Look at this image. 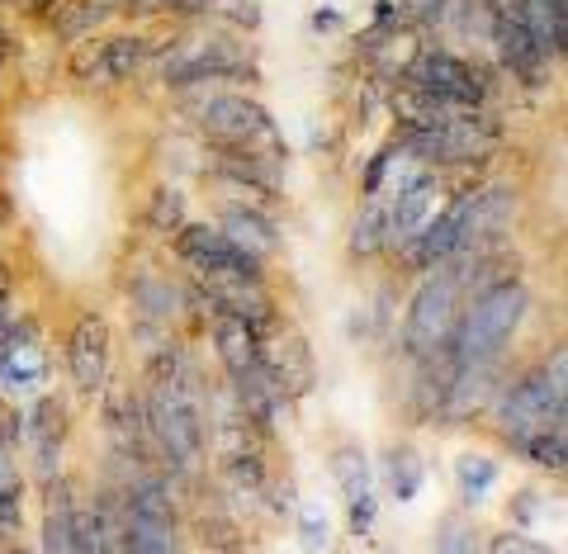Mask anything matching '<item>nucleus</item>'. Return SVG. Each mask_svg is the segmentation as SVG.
<instances>
[{
  "label": "nucleus",
  "instance_id": "1",
  "mask_svg": "<svg viewBox=\"0 0 568 554\" xmlns=\"http://www.w3.org/2000/svg\"><path fill=\"white\" fill-rule=\"evenodd\" d=\"M526 313H530V290L521 280H503L493 290L465 299L459 323L446 342V355L455 365H497L517 328L526 323Z\"/></svg>",
  "mask_w": 568,
  "mask_h": 554
},
{
  "label": "nucleus",
  "instance_id": "2",
  "mask_svg": "<svg viewBox=\"0 0 568 554\" xmlns=\"http://www.w3.org/2000/svg\"><path fill=\"white\" fill-rule=\"evenodd\" d=\"M181 95L194 100V123H200L204 142H213V148L261 152V157H271V162L284 157L275 119L265 114L261 100L242 95V91H213V85H190Z\"/></svg>",
  "mask_w": 568,
  "mask_h": 554
},
{
  "label": "nucleus",
  "instance_id": "3",
  "mask_svg": "<svg viewBox=\"0 0 568 554\" xmlns=\"http://www.w3.org/2000/svg\"><path fill=\"white\" fill-rule=\"evenodd\" d=\"M459 309H465V271H459V256H446L432 265V275L422 280V290L407 303L403 351L413 355V361L446 351L450 332L459 323Z\"/></svg>",
  "mask_w": 568,
  "mask_h": 554
},
{
  "label": "nucleus",
  "instance_id": "4",
  "mask_svg": "<svg viewBox=\"0 0 568 554\" xmlns=\"http://www.w3.org/2000/svg\"><path fill=\"white\" fill-rule=\"evenodd\" d=\"M171 246H175V256H181L200 280H223V275H233V280H265V261H256L252 252H242V246L227 242L219 223H213V228L209 223H185L171 238Z\"/></svg>",
  "mask_w": 568,
  "mask_h": 554
},
{
  "label": "nucleus",
  "instance_id": "5",
  "mask_svg": "<svg viewBox=\"0 0 568 554\" xmlns=\"http://www.w3.org/2000/svg\"><path fill=\"white\" fill-rule=\"evenodd\" d=\"M407 85H417V91L426 95H446L455 104H474V110H484V100H488V77L478 71L474 62L465 58H455V52L446 48H422L413 62H407Z\"/></svg>",
  "mask_w": 568,
  "mask_h": 554
},
{
  "label": "nucleus",
  "instance_id": "6",
  "mask_svg": "<svg viewBox=\"0 0 568 554\" xmlns=\"http://www.w3.org/2000/svg\"><path fill=\"white\" fill-rule=\"evenodd\" d=\"M110 323L104 313L85 309L77 323H71V336H67V374H71V389L81 399H100V389L110 384Z\"/></svg>",
  "mask_w": 568,
  "mask_h": 554
},
{
  "label": "nucleus",
  "instance_id": "7",
  "mask_svg": "<svg viewBox=\"0 0 568 554\" xmlns=\"http://www.w3.org/2000/svg\"><path fill=\"white\" fill-rule=\"evenodd\" d=\"M261 365L275 380V389L284 393V403L290 407L298 399H308L313 384H317V361H313V346H308L304 332H280L275 342H265L261 346Z\"/></svg>",
  "mask_w": 568,
  "mask_h": 554
},
{
  "label": "nucleus",
  "instance_id": "8",
  "mask_svg": "<svg viewBox=\"0 0 568 554\" xmlns=\"http://www.w3.org/2000/svg\"><path fill=\"white\" fill-rule=\"evenodd\" d=\"M493 39H497V52H503V67L517 77L521 85H545L549 81V58L545 48L530 39V29L521 24L517 6H497L493 10Z\"/></svg>",
  "mask_w": 568,
  "mask_h": 554
},
{
  "label": "nucleus",
  "instance_id": "9",
  "mask_svg": "<svg viewBox=\"0 0 568 554\" xmlns=\"http://www.w3.org/2000/svg\"><path fill=\"white\" fill-rule=\"evenodd\" d=\"M67 403L58 393H43L39 403L24 413V441L33 451V464H39V479H52L58 474V460H62V445H67Z\"/></svg>",
  "mask_w": 568,
  "mask_h": 554
},
{
  "label": "nucleus",
  "instance_id": "10",
  "mask_svg": "<svg viewBox=\"0 0 568 554\" xmlns=\"http://www.w3.org/2000/svg\"><path fill=\"white\" fill-rule=\"evenodd\" d=\"M436 190H440V175L436 171H413L407 181L398 185L394 204H388V246H403L407 238H417V232L432 223V204H436Z\"/></svg>",
  "mask_w": 568,
  "mask_h": 554
},
{
  "label": "nucleus",
  "instance_id": "11",
  "mask_svg": "<svg viewBox=\"0 0 568 554\" xmlns=\"http://www.w3.org/2000/svg\"><path fill=\"white\" fill-rule=\"evenodd\" d=\"M219 228H223L227 242L242 246V252H252L256 261H271V256L280 252V228H275V219H271V213H265L256 200L223 204Z\"/></svg>",
  "mask_w": 568,
  "mask_h": 554
},
{
  "label": "nucleus",
  "instance_id": "12",
  "mask_svg": "<svg viewBox=\"0 0 568 554\" xmlns=\"http://www.w3.org/2000/svg\"><path fill=\"white\" fill-rule=\"evenodd\" d=\"M48 380V355L33 342V328H10L6 346H0V384L24 393V389H43Z\"/></svg>",
  "mask_w": 568,
  "mask_h": 554
},
{
  "label": "nucleus",
  "instance_id": "13",
  "mask_svg": "<svg viewBox=\"0 0 568 554\" xmlns=\"http://www.w3.org/2000/svg\"><path fill=\"white\" fill-rule=\"evenodd\" d=\"M261 346H265V332H256L246 318L237 313H213V351L227 374H242L261 365Z\"/></svg>",
  "mask_w": 568,
  "mask_h": 554
},
{
  "label": "nucleus",
  "instance_id": "14",
  "mask_svg": "<svg viewBox=\"0 0 568 554\" xmlns=\"http://www.w3.org/2000/svg\"><path fill=\"white\" fill-rule=\"evenodd\" d=\"M511 6L530 29V39L545 48V58L559 62L568 48V0H511Z\"/></svg>",
  "mask_w": 568,
  "mask_h": 554
},
{
  "label": "nucleus",
  "instance_id": "15",
  "mask_svg": "<svg viewBox=\"0 0 568 554\" xmlns=\"http://www.w3.org/2000/svg\"><path fill=\"white\" fill-rule=\"evenodd\" d=\"M156 43L148 33H114L100 43V81H133L142 67L152 62Z\"/></svg>",
  "mask_w": 568,
  "mask_h": 554
},
{
  "label": "nucleus",
  "instance_id": "16",
  "mask_svg": "<svg viewBox=\"0 0 568 554\" xmlns=\"http://www.w3.org/2000/svg\"><path fill=\"white\" fill-rule=\"evenodd\" d=\"M110 14H114L110 0H58V10L48 14V29L62 43H85Z\"/></svg>",
  "mask_w": 568,
  "mask_h": 554
},
{
  "label": "nucleus",
  "instance_id": "17",
  "mask_svg": "<svg viewBox=\"0 0 568 554\" xmlns=\"http://www.w3.org/2000/svg\"><path fill=\"white\" fill-rule=\"evenodd\" d=\"M332 474H336V488H342L346 507L361 503V497H375V474H369V460L355 441H342L332 451Z\"/></svg>",
  "mask_w": 568,
  "mask_h": 554
},
{
  "label": "nucleus",
  "instance_id": "18",
  "mask_svg": "<svg viewBox=\"0 0 568 554\" xmlns=\"http://www.w3.org/2000/svg\"><path fill=\"white\" fill-rule=\"evenodd\" d=\"M422 479H426V464L422 455L413 451V445H388V455H384V488L394 503H413V497L422 493Z\"/></svg>",
  "mask_w": 568,
  "mask_h": 554
},
{
  "label": "nucleus",
  "instance_id": "19",
  "mask_svg": "<svg viewBox=\"0 0 568 554\" xmlns=\"http://www.w3.org/2000/svg\"><path fill=\"white\" fill-rule=\"evenodd\" d=\"M142 223H148L156 238H175L185 223H190V204H185V190L175 185H152L148 194V209H142Z\"/></svg>",
  "mask_w": 568,
  "mask_h": 554
},
{
  "label": "nucleus",
  "instance_id": "20",
  "mask_svg": "<svg viewBox=\"0 0 568 554\" xmlns=\"http://www.w3.org/2000/svg\"><path fill=\"white\" fill-rule=\"evenodd\" d=\"M346 252H351L355 261H369V256L388 252V213H384V204H379V200H369V209L351 223V242H346Z\"/></svg>",
  "mask_w": 568,
  "mask_h": 554
},
{
  "label": "nucleus",
  "instance_id": "21",
  "mask_svg": "<svg viewBox=\"0 0 568 554\" xmlns=\"http://www.w3.org/2000/svg\"><path fill=\"white\" fill-rule=\"evenodd\" d=\"M194 535L209 545V554H242V541H246L242 522H237V516H227L223 507L194 516Z\"/></svg>",
  "mask_w": 568,
  "mask_h": 554
},
{
  "label": "nucleus",
  "instance_id": "22",
  "mask_svg": "<svg viewBox=\"0 0 568 554\" xmlns=\"http://www.w3.org/2000/svg\"><path fill=\"white\" fill-rule=\"evenodd\" d=\"M432 554H478V526L469 512H446L440 516V531L432 541Z\"/></svg>",
  "mask_w": 568,
  "mask_h": 554
},
{
  "label": "nucleus",
  "instance_id": "23",
  "mask_svg": "<svg viewBox=\"0 0 568 554\" xmlns=\"http://www.w3.org/2000/svg\"><path fill=\"white\" fill-rule=\"evenodd\" d=\"M517 455H526L530 464H540V470L549 474H564V455H568V445H564V426H549V432H536V436H526L517 445Z\"/></svg>",
  "mask_w": 568,
  "mask_h": 554
},
{
  "label": "nucleus",
  "instance_id": "24",
  "mask_svg": "<svg viewBox=\"0 0 568 554\" xmlns=\"http://www.w3.org/2000/svg\"><path fill=\"white\" fill-rule=\"evenodd\" d=\"M455 479H459V493H465V503H478L493 484H497V460H488V455H459V464H455Z\"/></svg>",
  "mask_w": 568,
  "mask_h": 554
},
{
  "label": "nucleus",
  "instance_id": "25",
  "mask_svg": "<svg viewBox=\"0 0 568 554\" xmlns=\"http://www.w3.org/2000/svg\"><path fill=\"white\" fill-rule=\"evenodd\" d=\"M24 531V479L0 484V541H14Z\"/></svg>",
  "mask_w": 568,
  "mask_h": 554
},
{
  "label": "nucleus",
  "instance_id": "26",
  "mask_svg": "<svg viewBox=\"0 0 568 554\" xmlns=\"http://www.w3.org/2000/svg\"><path fill=\"white\" fill-rule=\"evenodd\" d=\"M488 554H555V550H545L540 541H530L526 531H493Z\"/></svg>",
  "mask_w": 568,
  "mask_h": 554
},
{
  "label": "nucleus",
  "instance_id": "27",
  "mask_svg": "<svg viewBox=\"0 0 568 554\" xmlns=\"http://www.w3.org/2000/svg\"><path fill=\"white\" fill-rule=\"evenodd\" d=\"M450 0H398V20L407 24H436Z\"/></svg>",
  "mask_w": 568,
  "mask_h": 554
},
{
  "label": "nucleus",
  "instance_id": "28",
  "mask_svg": "<svg viewBox=\"0 0 568 554\" xmlns=\"http://www.w3.org/2000/svg\"><path fill=\"white\" fill-rule=\"evenodd\" d=\"M67 71H71L77 81H100V43H77Z\"/></svg>",
  "mask_w": 568,
  "mask_h": 554
},
{
  "label": "nucleus",
  "instance_id": "29",
  "mask_svg": "<svg viewBox=\"0 0 568 554\" xmlns=\"http://www.w3.org/2000/svg\"><path fill=\"white\" fill-rule=\"evenodd\" d=\"M327 545H332V526H327V516L308 507V512H304V550H308V554H323Z\"/></svg>",
  "mask_w": 568,
  "mask_h": 554
},
{
  "label": "nucleus",
  "instance_id": "30",
  "mask_svg": "<svg viewBox=\"0 0 568 554\" xmlns=\"http://www.w3.org/2000/svg\"><path fill=\"white\" fill-rule=\"evenodd\" d=\"M346 516H351V535H369L375 522H379V497H361V503H351Z\"/></svg>",
  "mask_w": 568,
  "mask_h": 554
},
{
  "label": "nucleus",
  "instance_id": "31",
  "mask_svg": "<svg viewBox=\"0 0 568 554\" xmlns=\"http://www.w3.org/2000/svg\"><path fill=\"white\" fill-rule=\"evenodd\" d=\"M219 6H223V0H156V10H162V14H181V20H194V14H209Z\"/></svg>",
  "mask_w": 568,
  "mask_h": 554
},
{
  "label": "nucleus",
  "instance_id": "32",
  "mask_svg": "<svg viewBox=\"0 0 568 554\" xmlns=\"http://www.w3.org/2000/svg\"><path fill=\"white\" fill-rule=\"evenodd\" d=\"M10 6H20L29 20H48V14L58 10V0H10Z\"/></svg>",
  "mask_w": 568,
  "mask_h": 554
},
{
  "label": "nucleus",
  "instance_id": "33",
  "mask_svg": "<svg viewBox=\"0 0 568 554\" xmlns=\"http://www.w3.org/2000/svg\"><path fill=\"white\" fill-rule=\"evenodd\" d=\"M10 479H20V464H14V451L6 441H0V484H10Z\"/></svg>",
  "mask_w": 568,
  "mask_h": 554
},
{
  "label": "nucleus",
  "instance_id": "34",
  "mask_svg": "<svg viewBox=\"0 0 568 554\" xmlns=\"http://www.w3.org/2000/svg\"><path fill=\"white\" fill-rule=\"evenodd\" d=\"M14 58V33L10 29H0V67H6Z\"/></svg>",
  "mask_w": 568,
  "mask_h": 554
},
{
  "label": "nucleus",
  "instance_id": "35",
  "mask_svg": "<svg viewBox=\"0 0 568 554\" xmlns=\"http://www.w3.org/2000/svg\"><path fill=\"white\" fill-rule=\"evenodd\" d=\"M10 313V275H6V265H0V318Z\"/></svg>",
  "mask_w": 568,
  "mask_h": 554
},
{
  "label": "nucleus",
  "instance_id": "36",
  "mask_svg": "<svg viewBox=\"0 0 568 554\" xmlns=\"http://www.w3.org/2000/svg\"><path fill=\"white\" fill-rule=\"evenodd\" d=\"M110 6H133V10H156V0H110Z\"/></svg>",
  "mask_w": 568,
  "mask_h": 554
},
{
  "label": "nucleus",
  "instance_id": "37",
  "mask_svg": "<svg viewBox=\"0 0 568 554\" xmlns=\"http://www.w3.org/2000/svg\"><path fill=\"white\" fill-rule=\"evenodd\" d=\"M0 81H6V67H0Z\"/></svg>",
  "mask_w": 568,
  "mask_h": 554
},
{
  "label": "nucleus",
  "instance_id": "38",
  "mask_svg": "<svg viewBox=\"0 0 568 554\" xmlns=\"http://www.w3.org/2000/svg\"><path fill=\"white\" fill-rule=\"evenodd\" d=\"M384 554H398V550H384Z\"/></svg>",
  "mask_w": 568,
  "mask_h": 554
}]
</instances>
